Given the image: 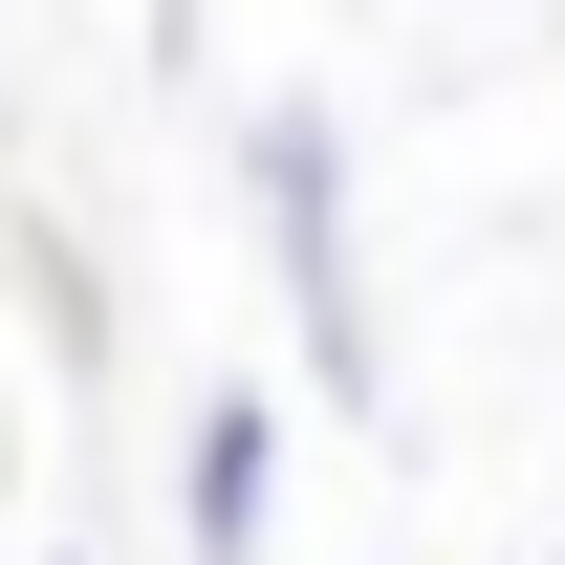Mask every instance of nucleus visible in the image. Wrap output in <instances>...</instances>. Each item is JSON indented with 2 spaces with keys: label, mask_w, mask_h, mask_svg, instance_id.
I'll use <instances>...</instances> for the list:
<instances>
[{
  "label": "nucleus",
  "mask_w": 565,
  "mask_h": 565,
  "mask_svg": "<svg viewBox=\"0 0 565 565\" xmlns=\"http://www.w3.org/2000/svg\"><path fill=\"white\" fill-rule=\"evenodd\" d=\"M174 522H196V565H262V544H282V414H262V392H217V414H196Z\"/></svg>",
  "instance_id": "nucleus-2"
},
{
  "label": "nucleus",
  "mask_w": 565,
  "mask_h": 565,
  "mask_svg": "<svg viewBox=\"0 0 565 565\" xmlns=\"http://www.w3.org/2000/svg\"><path fill=\"white\" fill-rule=\"evenodd\" d=\"M0 565H22V544H0Z\"/></svg>",
  "instance_id": "nucleus-3"
},
{
  "label": "nucleus",
  "mask_w": 565,
  "mask_h": 565,
  "mask_svg": "<svg viewBox=\"0 0 565 565\" xmlns=\"http://www.w3.org/2000/svg\"><path fill=\"white\" fill-rule=\"evenodd\" d=\"M239 174H262V239H282V305H305V370H327V392L370 414V392H392V327H370V262H349V131L262 87V131H239Z\"/></svg>",
  "instance_id": "nucleus-1"
}]
</instances>
